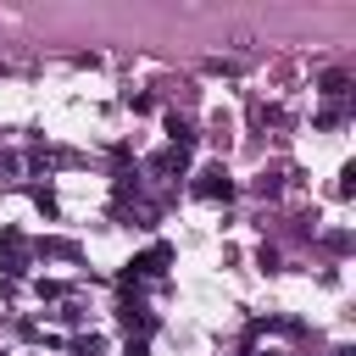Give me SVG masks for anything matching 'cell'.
<instances>
[{
  "instance_id": "2",
  "label": "cell",
  "mask_w": 356,
  "mask_h": 356,
  "mask_svg": "<svg viewBox=\"0 0 356 356\" xmlns=\"http://www.w3.org/2000/svg\"><path fill=\"white\" fill-rule=\"evenodd\" d=\"M167 261H172V250H167V245H156V250H145V256H139L134 267H139V273H161Z\"/></svg>"
},
{
  "instance_id": "1",
  "label": "cell",
  "mask_w": 356,
  "mask_h": 356,
  "mask_svg": "<svg viewBox=\"0 0 356 356\" xmlns=\"http://www.w3.org/2000/svg\"><path fill=\"white\" fill-rule=\"evenodd\" d=\"M195 189H200V195H222V200H228V189H234V184H228L217 167H211V172H200V184H195Z\"/></svg>"
}]
</instances>
